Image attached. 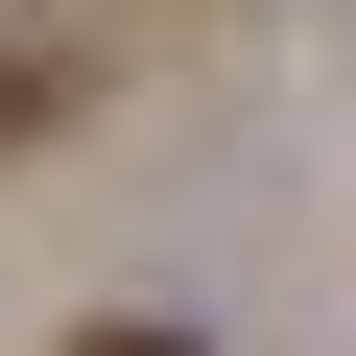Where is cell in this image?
<instances>
[{
  "label": "cell",
  "mask_w": 356,
  "mask_h": 356,
  "mask_svg": "<svg viewBox=\"0 0 356 356\" xmlns=\"http://www.w3.org/2000/svg\"><path fill=\"white\" fill-rule=\"evenodd\" d=\"M0 119H72V72H48V48H24V24H0Z\"/></svg>",
  "instance_id": "cell-1"
},
{
  "label": "cell",
  "mask_w": 356,
  "mask_h": 356,
  "mask_svg": "<svg viewBox=\"0 0 356 356\" xmlns=\"http://www.w3.org/2000/svg\"><path fill=\"white\" fill-rule=\"evenodd\" d=\"M72 356H191V332H143V309H119V332H72Z\"/></svg>",
  "instance_id": "cell-2"
}]
</instances>
